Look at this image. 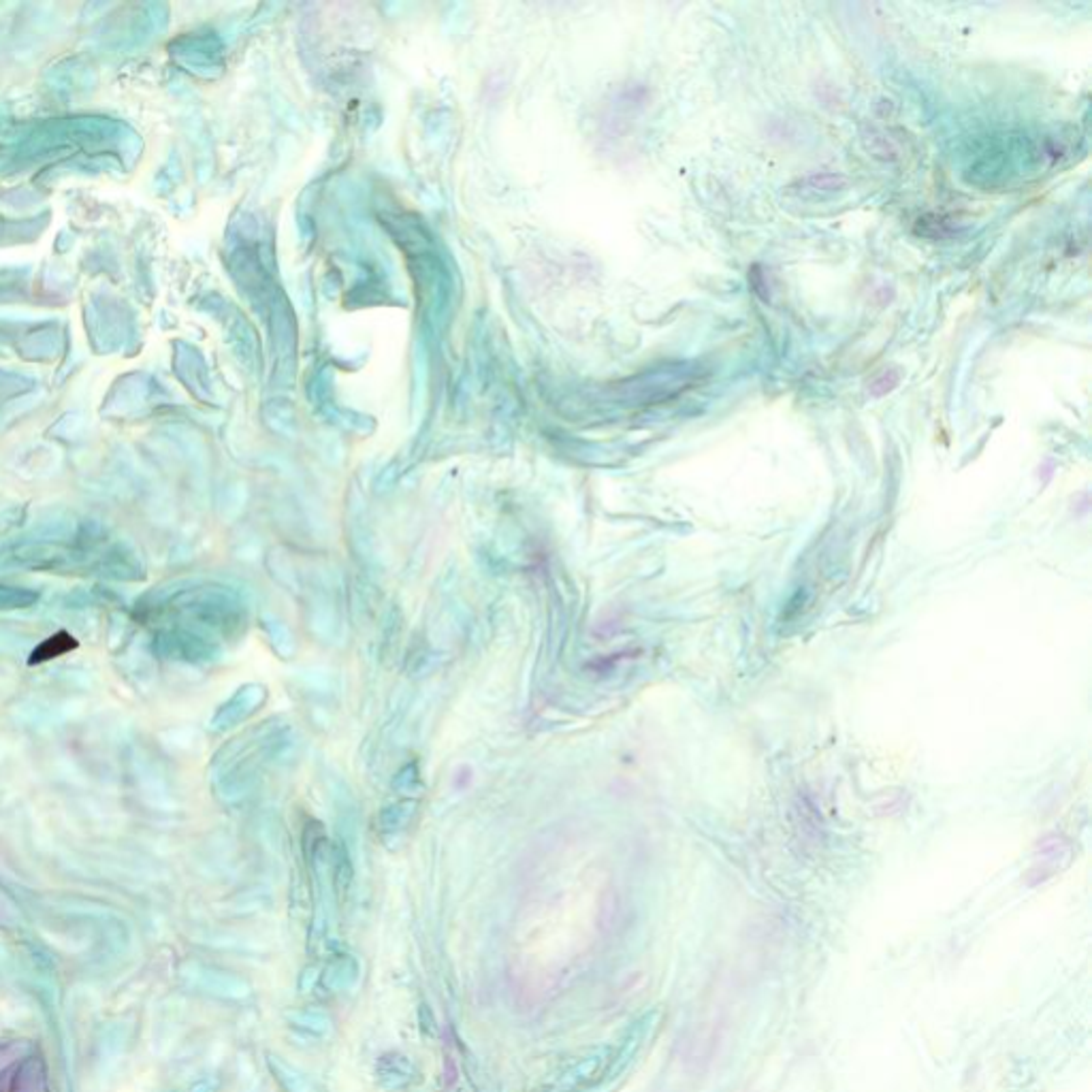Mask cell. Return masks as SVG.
I'll return each instance as SVG.
<instances>
[{
	"instance_id": "7c38bea8",
	"label": "cell",
	"mask_w": 1092,
	"mask_h": 1092,
	"mask_svg": "<svg viewBox=\"0 0 1092 1092\" xmlns=\"http://www.w3.org/2000/svg\"><path fill=\"white\" fill-rule=\"evenodd\" d=\"M316 980H318V969L316 966H307V969L302 973V978H299V988H302V992H310L314 988Z\"/></svg>"
},
{
	"instance_id": "3957f363",
	"label": "cell",
	"mask_w": 1092,
	"mask_h": 1092,
	"mask_svg": "<svg viewBox=\"0 0 1092 1092\" xmlns=\"http://www.w3.org/2000/svg\"><path fill=\"white\" fill-rule=\"evenodd\" d=\"M414 1076V1065L408 1056L400 1055V1052H389L378 1058L376 1065V1080H378L380 1088L395 1090L408 1084Z\"/></svg>"
},
{
	"instance_id": "ba28073f",
	"label": "cell",
	"mask_w": 1092,
	"mask_h": 1092,
	"mask_svg": "<svg viewBox=\"0 0 1092 1092\" xmlns=\"http://www.w3.org/2000/svg\"><path fill=\"white\" fill-rule=\"evenodd\" d=\"M272 1065H274V1071H276V1078H278L279 1081H282V1086H284L288 1092H310V1090H312L310 1080L299 1074V1071L293 1069L291 1065H286V1062H279V1060H276V1058L272 1060Z\"/></svg>"
},
{
	"instance_id": "277c9868",
	"label": "cell",
	"mask_w": 1092,
	"mask_h": 1092,
	"mask_svg": "<svg viewBox=\"0 0 1092 1092\" xmlns=\"http://www.w3.org/2000/svg\"><path fill=\"white\" fill-rule=\"evenodd\" d=\"M860 141H862V148L866 150L868 157H873L875 160L882 162L901 160V150H898L896 143L887 137L884 131H879L875 127H864L860 131Z\"/></svg>"
},
{
	"instance_id": "9c48e42d",
	"label": "cell",
	"mask_w": 1092,
	"mask_h": 1092,
	"mask_svg": "<svg viewBox=\"0 0 1092 1092\" xmlns=\"http://www.w3.org/2000/svg\"><path fill=\"white\" fill-rule=\"evenodd\" d=\"M73 646H75V641L69 634H56L54 638H47V641L33 653V662L50 660V657H56L64 651H69V649H73Z\"/></svg>"
},
{
	"instance_id": "8fae6325",
	"label": "cell",
	"mask_w": 1092,
	"mask_h": 1092,
	"mask_svg": "<svg viewBox=\"0 0 1092 1092\" xmlns=\"http://www.w3.org/2000/svg\"><path fill=\"white\" fill-rule=\"evenodd\" d=\"M898 384H901V372L887 370L882 376H877V378L871 382V386H868V393H871L873 398H884V395L892 393Z\"/></svg>"
},
{
	"instance_id": "52a82bcc",
	"label": "cell",
	"mask_w": 1092,
	"mask_h": 1092,
	"mask_svg": "<svg viewBox=\"0 0 1092 1092\" xmlns=\"http://www.w3.org/2000/svg\"><path fill=\"white\" fill-rule=\"evenodd\" d=\"M288 1018H291V1022L297 1024V1027L307 1029L312 1032H325L328 1031V1027H331V1020H328L327 1013L323 1009H314V1007L295 1009L288 1013Z\"/></svg>"
},
{
	"instance_id": "30bf717a",
	"label": "cell",
	"mask_w": 1092,
	"mask_h": 1092,
	"mask_svg": "<svg viewBox=\"0 0 1092 1092\" xmlns=\"http://www.w3.org/2000/svg\"><path fill=\"white\" fill-rule=\"evenodd\" d=\"M952 231H954L952 220L945 218V216L931 214V216H924V218L917 220V233H924V235H931V237H945V235H950Z\"/></svg>"
},
{
	"instance_id": "4fadbf2b",
	"label": "cell",
	"mask_w": 1092,
	"mask_h": 1092,
	"mask_svg": "<svg viewBox=\"0 0 1092 1092\" xmlns=\"http://www.w3.org/2000/svg\"><path fill=\"white\" fill-rule=\"evenodd\" d=\"M557 1092H559V1090H557Z\"/></svg>"
},
{
	"instance_id": "8992f818",
	"label": "cell",
	"mask_w": 1092,
	"mask_h": 1092,
	"mask_svg": "<svg viewBox=\"0 0 1092 1092\" xmlns=\"http://www.w3.org/2000/svg\"><path fill=\"white\" fill-rule=\"evenodd\" d=\"M38 600V595L26 587L0 585V611H15V608H28Z\"/></svg>"
},
{
	"instance_id": "5b68a950",
	"label": "cell",
	"mask_w": 1092,
	"mask_h": 1092,
	"mask_svg": "<svg viewBox=\"0 0 1092 1092\" xmlns=\"http://www.w3.org/2000/svg\"><path fill=\"white\" fill-rule=\"evenodd\" d=\"M356 978H359V964L351 956H337L323 973V982L331 990L348 988V985L354 983Z\"/></svg>"
},
{
	"instance_id": "6da1fadb",
	"label": "cell",
	"mask_w": 1092,
	"mask_h": 1092,
	"mask_svg": "<svg viewBox=\"0 0 1092 1092\" xmlns=\"http://www.w3.org/2000/svg\"><path fill=\"white\" fill-rule=\"evenodd\" d=\"M723 1035H726V1022L719 1016H715L709 1022L692 1024V1031L683 1039L685 1060L690 1062L692 1069L702 1071L711 1065L715 1056H717Z\"/></svg>"
},
{
	"instance_id": "7a4b0ae2",
	"label": "cell",
	"mask_w": 1092,
	"mask_h": 1092,
	"mask_svg": "<svg viewBox=\"0 0 1092 1092\" xmlns=\"http://www.w3.org/2000/svg\"><path fill=\"white\" fill-rule=\"evenodd\" d=\"M849 186V180L843 173H811V176L800 178L796 183H791L789 192L802 197V199H824L833 197L837 192L845 190Z\"/></svg>"
}]
</instances>
